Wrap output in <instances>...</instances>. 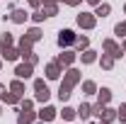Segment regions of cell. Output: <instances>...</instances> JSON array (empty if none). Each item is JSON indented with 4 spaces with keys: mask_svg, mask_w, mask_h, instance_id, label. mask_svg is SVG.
Returning <instances> with one entry per match:
<instances>
[{
    "mask_svg": "<svg viewBox=\"0 0 126 124\" xmlns=\"http://www.w3.org/2000/svg\"><path fill=\"white\" fill-rule=\"evenodd\" d=\"M78 83H80V73L75 71V68H68L65 76H63L61 88H58V97H61V102H65V100L73 95V88H75Z\"/></svg>",
    "mask_w": 126,
    "mask_h": 124,
    "instance_id": "obj_1",
    "label": "cell"
},
{
    "mask_svg": "<svg viewBox=\"0 0 126 124\" xmlns=\"http://www.w3.org/2000/svg\"><path fill=\"white\" fill-rule=\"evenodd\" d=\"M34 119H36V112L32 109V100H24L19 114H17V124H34Z\"/></svg>",
    "mask_w": 126,
    "mask_h": 124,
    "instance_id": "obj_2",
    "label": "cell"
},
{
    "mask_svg": "<svg viewBox=\"0 0 126 124\" xmlns=\"http://www.w3.org/2000/svg\"><path fill=\"white\" fill-rule=\"evenodd\" d=\"M92 114H97L99 122H107V124H111L114 119H116V109H109L107 105H99V102L92 107Z\"/></svg>",
    "mask_w": 126,
    "mask_h": 124,
    "instance_id": "obj_3",
    "label": "cell"
},
{
    "mask_svg": "<svg viewBox=\"0 0 126 124\" xmlns=\"http://www.w3.org/2000/svg\"><path fill=\"white\" fill-rule=\"evenodd\" d=\"M34 93H36V100H39V102H46L48 97H51V90H48V85L41 80V78L34 80Z\"/></svg>",
    "mask_w": 126,
    "mask_h": 124,
    "instance_id": "obj_4",
    "label": "cell"
},
{
    "mask_svg": "<svg viewBox=\"0 0 126 124\" xmlns=\"http://www.w3.org/2000/svg\"><path fill=\"white\" fill-rule=\"evenodd\" d=\"M75 39H78V37H75V32H73V29H61V32H58V46H61V49L73 46Z\"/></svg>",
    "mask_w": 126,
    "mask_h": 124,
    "instance_id": "obj_5",
    "label": "cell"
},
{
    "mask_svg": "<svg viewBox=\"0 0 126 124\" xmlns=\"http://www.w3.org/2000/svg\"><path fill=\"white\" fill-rule=\"evenodd\" d=\"M75 22H78V27H82V29H92L94 24H97V17H94V12H80L75 17Z\"/></svg>",
    "mask_w": 126,
    "mask_h": 124,
    "instance_id": "obj_6",
    "label": "cell"
},
{
    "mask_svg": "<svg viewBox=\"0 0 126 124\" xmlns=\"http://www.w3.org/2000/svg\"><path fill=\"white\" fill-rule=\"evenodd\" d=\"M102 46H104V54H109V56H114V59H121V56H124V54H121V46H119L114 39H104Z\"/></svg>",
    "mask_w": 126,
    "mask_h": 124,
    "instance_id": "obj_7",
    "label": "cell"
},
{
    "mask_svg": "<svg viewBox=\"0 0 126 124\" xmlns=\"http://www.w3.org/2000/svg\"><path fill=\"white\" fill-rule=\"evenodd\" d=\"M61 73H63V66H61L58 61H51V63L46 66V78H48V80H56Z\"/></svg>",
    "mask_w": 126,
    "mask_h": 124,
    "instance_id": "obj_8",
    "label": "cell"
},
{
    "mask_svg": "<svg viewBox=\"0 0 126 124\" xmlns=\"http://www.w3.org/2000/svg\"><path fill=\"white\" fill-rule=\"evenodd\" d=\"M32 73H34V66H32V63H19V66L15 68V76L17 78H24V80H27Z\"/></svg>",
    "mask_w": 126,
    "mask_h": 124,
    "instance_id": "obj_9",
    "label": "cell"
},
{
    "mask_svg": "<svg viewBox=\"0 0 126 124\" xmlns=\"http://www.w3.org/2000/svg\"><path fill=\"white\" fill-rule=\"evenodd\" d=\"M0 100H5L7 105H17L19 102V97H15V95L10 93V88H5V85H0Z\"/></svg>",
    "mask_w": 126,
    "mask_h": 124,
    "instance_id": "obj_10",
    "label": "cell"
},
{
    "mask_svg": "<svg viewBox=\"0 0 126 124\" xmlns=\"http://www.w3.org/2000/svg\"><path fill=\"white\" fill-rule=\"evenodd\" d=\"M56 61L61 63L63 68H68V66H73V61H75V54H73V51H63V54H58Z\"/></svg>",
    "mask_w": 126,
    "mask_h": 124,
    "instance_id": "obj_11",
    "label": "cell"
},
{
    "mask_svg": "<svg viewBox=\"0 0 126 124\" xmlns=\"http://www.w3.org/2000/svg\"><path fill=\"white\" fill-rule=\"evenodd\" d=\"M10 93L15 95V97H22V95H24V83H22V78H15V80L10 83Z\"/></svg>",
    "mask_w": 126,
    "mask_h": 124,
    "instance_id": "obj_12",
    "label": "cell"
},
{
    "mask_svg": "<svg viewBox=\"0 0 126 124\" xmlns=\"http://www.w3.org/2000/svg\"><path fill=\"white\" fill-rule=\"evenodd\" d=\"M2 51V59L5 61H17L22 54H19V49H15V46H7V49H0Z\"/></svg>",
    "mask_w": 126,
    "mask_h": 124,
    "instance_id": "obj_13",
    "label": "cell"
},
{
    "mask_svg": "<svg viewBox=\"0 0 126 124\" xmlns=\"http://www.w3.org/2000/svg\"><path fill=\"white\" fill-rule=\"evenodd\" d=\"M36 117H39V119H41V122H51V119H53V117H56V109L53 107H44L41 109V112H36Z\"/></svg>",
    "mask_w": 126,
    "mask_h": 124,
    "instance_id": "obj_14",
    "label": "cell"
},
{
    "mask_svg": "<svg viewBox=\"0 0 126 124\" xmlns=\"http://www.w3.org/2000/svg\"><path fill=\"white\" fill-rule=\"evenodd\" d=\"M32 44H34V41H32L29 37H22V39H19V54H22V56H27V54H32Z\"/></svg>",
    "mask_w": 126,
    "mask_h": 124,
    "instance_id": "obj_15",
    "label": "cell"
},
{
    "mask_svg": "<svg viewBox=\"0 0 126 124\" xmlns=\"http://www.w3.org/2000/svg\"><path fill=\"white\" fill-rule=\"evenodd\" d=\"M27 17H29V12H27V10H12L10 20H12L15 24H22V22H27Z\"/></svg>",
    "mask_w": 126,
    "mask_h": 124,
    "instance_id": "obj_16",
    "label": "cell"
},
{
    "mask_svg": "<svg viewBox=\"0 0 126 124\" xmlns=\"http://www.w3.org/2000/svg\"><path fill=\"white\" fill-rule=\"evenodd\" d=\"M111 12V5L109 2H99V5H94V17H107Z\"/></svg>",
    "mask_w": 126,
    "mask_h": 124,
    "instance_id": "obj_17",
    "label": "cell"
},
{
    "mask_svg": "<svg viewBox=\"0 0 126 124\" xmlns=\"http://www.w3.org/2000/svg\"><path fill=\"white\" fill-rule=\"evenodd\" d=\"M41 12L46 17H53V15H58V5L56 2H41Z\"/></svg>",
    "mask_w": 126,
    "mask_h": 124,
    "instance_id": "obj_18",
    "label": "cell"
},
{
    "mask_svg": "<svg viewBox=\"0 0 126 124\" xmlns=\"http://www.w3.org/2000/svg\"><path fill=\"white\" fill-rule=\"evenodd\" d=\"M109 100H111V90H109V88H102V90H97V102H99V105H107Z\"/></svg>",
    "mask_w": 126,
    "mask_h": 124,
    "instance_id": "obj_19",
    "label": "cell"
},
{
    "mask_svg": "<svg viewBox=\"0 0 126 124\" xmlns=\"http://www.w3.org/2000/svg\"><path fill=\"white\" fill-rule=\"evenodd\" d=\"M114 61H116L114 56H109V54H102V59H99V66H102L104 71H111V68H114Z\"/></svg>",
    "mask_w": 126,
    "mask_h": 124,
    "instance_id": "obj_20",
    "label": "cell"
},
{
    "mask_svg": "<svg viewBox=\"0 0 126 124\" xmlns=\"http://www.w3.org/2000/svg\"><path fill=\"white\" fill-rule=\"evenodd\" d=\"M90 114H92V105H87V102H82V105L78 107V117L82 119V122H85V119H87Z\"/></svg>",
    "mask_w": 126,
    "mask_h": 124,
    "instance_id": "obj_21",
    "label": "cell"
},
{
    "mask_svg": "<svg viewBox=\"0 0 126 124\" xmlns=\"http://www.w3.org/2000/svg\"><path fill=\"white\" fill-rule=\"evenodd\" d=\"M80 59H82V63H94L97 61V54H94L92 49H85V51L80 54Z\"/></svg>",
    "mask_w": 126,
    "mask_h": 124,
    "instance_id": "obj_22",
    "label": "cell"
},
{
    "mask_svg": "<svg viewBox=\"0 0 126 124\" xmlns=\"http://www.w3.org/2000/svg\"><path fill=\"white\" fill-rule=\"evenodd\" d=\"M82 93L85 95H94L97 93V83H94V80H85V83H82Z\"/></svg>",
    "mask_w": 126,
    "mask_h": 124,
    "instance_id": "obj_23",
    "label": "cell"
},
{
    "mask_svg": "<svg viewBox=\"0 0 126 124\" xmlns=\"http://www.w3.org/2000/svg\"><path fill=\"white\" fill-rule=\"evenodd\" d=\"M78 117V109H73V107H63V119L65 122H73Z\"/></svg>",
    "mask_w": 126,
    "mask_h": 124,
    "instance_id": "obj_24",
    "label": "cell"
},
{
    "mask_svg": "<svg viewBox=\"0 0 126 124\" xmlns=\"http://www.w3.org/2000/svg\"><path fill=\"white\" fill-rule=\"evenodd\" d=\"M7 46H12V34L5 32V34L0 37V49H7Z\"/></svg>",
    "mask_w": 126,
    "mask_h": 124,
    "instance_id": "obj_25",
    "label": "cell"
},
{
    "mask_svg": "<svg viewBox=\"0 0 126 124\" xmlns=\"http://www.w3.org/2000/svg\"><path fill=\"white\" fill-rule=\"evenodd\" d=\"M75 46H78L80 51H85V49L90 46V39H87V37H78V39H75Z\"/></svg>",
    "mask_w": 126,
    "mask_h": 124,
    "instance_id": "obj_26",
    "label": "cell"
},
{
    "mask_svg": "<svg viewBox=\"0 0 126 124\" xmlns=\"http://www.w3.org/2000/svg\"><path fill=\"white\" fill-rule=\"evenodd\" d=\"M27 37H29L32 41H39V39H41V32L36 29V27H32V29H29V32H27Z\"/></svg>",
    "mask_w": 126,
    "mask_h": 124,
    "instance_id": "obj_27",
    "label": "cell"
},
{
    "mask_svg": "<svg viewBox=\"0 0 126 124\" xmlns=\"http://www.w3.org/2000/svg\"><path fill=\"white\" fill-rule=\"evenodd\" d=\"M114 34H119V37H126V22H119V24L114 27Z\"/></svg>",
    "mask_w": 126,
    "mask_h": 124,
    "instance_id": "obj_28",
    "label": "cell"
},
{
    "mask_svg": "<svg viewBox=\"0 0 126 124\" xmlns=\"http://www.w3.org/2000/svg\"><path fill=\"white\" fill-rule=\"evenodd\" d=\"M116 119H121V122H126V102L121 105V107L116 109Z\"/></svg>",
    "mask_w": 126,
    "mask_h": 124,
    "instance_id": "obj_29",
    "label": "cell"
},
{
    "mask_svg": "<svg viewBox=\"0 0 126 124\" xmlns=\"http://www.w3.org/2000/svg\"><path fill=\"white\" fill-rule=\"evenodd\" d=\"M32 20H34V22H41V20H46V15L41 12V7H39V10H36V12L32 15Z\"/></svg>",
    "mask_w": 126,
    "mask_h": 124,
    "instance_id": "obj_30",
    "label": "cell"
},
{
    "mask_svg": "<svg viewBox=\"0 0 126 124\" xmlns=\"http://www.w3.org/2000/svg\"><path fill=\"white\" fill-rule=\"evenodd\" d=\"M27 2H29L32 7H36V10H39V7H41V2H44V0H27Z\"/></svg>",
    "mask_w": 126,
    "mask_h": 124,
    "instance_id": "obj_31",
    "label": "cell"
},
{
    "mask_svg": "<svg viewBox=\"0 0 126 124\" xmlns=\"http://www.w3.org/2000/svg\"><path fill=\"white\" fill-rule=\"evenodd\" d=\"M63 2H65V5H70V7H75V5H80V2H82V0H63Z\"/></svg>",
    "mask_w": 126,
    "mask_h": 124,
    "instance_id": "obj_32",
    "label": "cell"
},
{
    "mask_svg": "<svg viewBox=\"0 0 126 124\" xmlns=\"http://www.w3.org/2000/svg\"><path fill=\"white\" fill-rule=\"evenodd\" d=\"M85 2H90V5H99L102 0H85Z\"/></svg>",
    "mask_w": 126,
    "mask_h": 124,
    "instance_id": "obj_33",
    "label": "cell"
},
{
    "mask_svg": "<svg viewBox=\"0 0 126 124\" xmlns=\"http://www.w3.org/2000/svg\"><path fill=\"white\" fill-rule=\"evenodd\" d=\"M44 2H63V0H44Z\"/></svg>",
    "mask_w": 126,
    "mask_h": 124,
    "instance_id": "obj_34",
    "label": "cell"
},
{
    "mask_svg": "<svg viewBox=\"0 0 126 124\" xmlns=\"http://www.w3.org/2000/svg\"><path fill=\"white\" fill-rule=\"evenodd\" d=\"M36 124H46V122H36Z\"/></svg>",
    "mask_w": 126,
    "mask_h": 124,
    "instance_id": "obj_35",
    "label": "cell"
},
{
    "mask_svg": "<svg viewBox=\"0 0 126 124\" xmlns=\"http://www.w3.org/2000/svg\"><path fill=\"white\" fill-rule=\"evenodd\" d=\"M124 51H126V41H124Z\"/></svg>",
    "mask_w": 126,
    "mask_h": 124,
    "instance_id": "obj_36",
    "label": "cell"
},
{
    "mask_svg": "<svg viewBox=\"0 0 126 124\" xmlns=\"http://www.w3.org/2000/svg\"><path fill=\"white\" fill-rule=\"evenodd\" d=\"M0 68H2V61H0Z\"/></svg>",
    "mask_w": 126,
    "mask_h": 124,
    "instance_id": "obj_37",
    "label": "cell"
},
{
    "mask_svg": "<svg viewBox=\"0 0 126 124\" xmlns=\"http://www.w3.org/2000/svg\"><path fill=\"white\" fill-rule=\"evenodd\" d=\"M99 124H107V122H99Z\"/></svg>",
    "mask_w": 126,
    "mask_h": 124,
    "instance_id": "obj_38",
    "label": "cell"
},
{
    "mask_svg": "<svg viewBox=\"0 0 126 124\" xmlns=\"http://www.w3.org/2000/svg\"><path fill=\"white\" fill-rule=\"evenodd\" d=\"M124 12H126V5H124Z\"/></svg>",
    "mask_w": 126,
    "mask_h": 124,
    "instance_id": "obj_39",
    "label": "cell"
},
{
    "mask_svg": "<svg viewBox=\"0 0 126 124\" xmlns=\"http://www.w3.org/2000/svg\"><path fill=\"white\" fill-rule=\"evenodd\" d=\"M0 112H2V109H0Z\"/></svg>",
    "mask_w": 126,
    "mask_h": 124,
    "instance_id": "obj_40",
    "label": "cell"
}]
</instances>
